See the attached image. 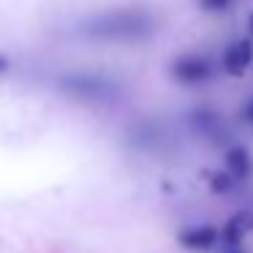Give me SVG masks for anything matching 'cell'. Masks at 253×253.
Wrapping results in <instances>:
<instances>
[{"instance_id":"6da1fadb","label":"cell","mask_w":253,"mask_h":253,"mask_svg":"<svg viewBox=\"0 0 253 253\" xmlns=\"http://www.w3.org/2000/svg\"><path fill=\"white\" fill-rule=\"evenodd\" d=\"M153 22L147 14L142 11H112V14H101V17L90 19L84 25V33L93 39H139L147 36Z\"/></svg>"},{"instance_id":"7a4b0ae2","label":"cell","mask_w":253,"mask_h":253,"mask_svg":"<svg viewBox=\"0 0 253 253\" xmlns=\"http://www.w3.org/2000/svg\"><path fill=\"white\" fill-rule=\"evenodd\" d=\"M171 74H174V79H180V82H204V79L210 77V63L204 60V57L199 55H185V57H177L174 66H171Z\"/></svg>"},{"instance_id":"3957f363","label":"cell","mask_w":253,"mask_h":253,"mask_svg":"<svg viewBox=\"0 0 253 253\" xmlns=\"http://www.w3.org/2000/svg\"><path fill=\"white\" fill-rule=\"evenodd\" d=\"M63 90L68 93H77V95H104L109 82L101 77H87V74H79V77H66L63 79Z\"/></svg>"},{"instance_id":"277c9868","label":"cell","mask_w":253,"mask_h":253,"mask_svg":"<svg viewBox=\"0 0 253 253\" xmlns=\"http://www.w3.org/2000/svg\"><path fill=\"white\" fill-rule=\"evenodd\" d=\"M251 60H253V46L248 44V41H237V44L226 52L223 66H226V71H229L231 77H242L245 68L251 66Z\"/></svg>"},{"instance_id":"5b68a950","label":"cell","mask_w":253,"mask_h":253,"mask_svg":"<svg viewBox=\"0 0 253 253\" xmlns=\"http://www.w3.org/2000/svg\"><path fill=\"white\" fill-rule=\"evenodd\" d=\"M248 231H253V215L237 212V215H231L229 223L223 226L220 237H223V242H226L229 248H237V245H240V240L248 234Z\"/></svg>"},{"instance_id":"8992f818","label":"cell","mask_w":253,"mask_h":253,"mask_svg":"<svg viewBox=\"0 0 253 253\" xmlns=\"http://www.w3.org/2000/svg\"><path fill=\"white\" fill-rule=\"evenodd\" d=\"M215 240H218V229H212V226H193V229H185L180 234V242L185 248H193V251L210 248Z\"/></svg>"},{"instance_id":"52a82bcc","label":"cell","mask_w":253,"mask_h":253,"mask_svg":"<svg viewBox=\"0 0 253 253\" xmlns=\"http://www.w3.org/2000/svg\"><path fill=\"white\" fill-rule=\"evenodd\" d=\"M226 166H229V174L237 177V180H245L253 171V161H251L245 147H231L226 153Z\"/></svg>"},{"instance_id":"ba28073f","label":"cell","mask_w":253,"mask_h":253,"mask_svg":"<svg viewBox=\"0 0 253 253\" xmlns=\"http://www.w3.org/2000/svg\"><path fill=\"white\" fill-rule=\"evenodd\" d=\"M212 191H215V193H226V191H231V174H223V171L212 174Z\"/></svg>"},{"instance_id":"9c48e42d","label":"cell","mask_w":253,"mask_h":253,"mask_svg":"<svg viewBox=\"0 0 253 253\" xmlns=\"http://www.w3.org/2000/svg\"><path fill=\"white\" fill-rule=\"evenodd\" d=\"M199 6L204 11H226L231 6V0H199Z\"/></svg>"},{"instance_id":"30bf717a","label":"cell","mask_w":253,"mask_h":253,"mask_svg":"<svg viewBox=\"0 0 253 253\" xmlns=\"http://www.w3.org/2000/svg\"><path fill=\"white\" fill-rule=\"evenodd\" d=\"M242 120L253 123V101H248V104H245V109H242Z\"/></svg>"},{"instance_id":"8fae6325","label":"cell","mask_w":253,"mask_h":253,"mask_svg":"<svg viewBox=\"0 0 253 253\" xmlns=\"http://www.w3.org/2000/svg\"><path fill=\"white\" fill-rule=\"evenodd\" d=\"M3 68H6V60H3V57H0V71H3Z\"/></svg>"},{"instance_id":"7c38bea8","label":"cell","mask_w":253,"mask_h":253,"mask_svg":"<svg viewBox=\"0 0 253 253\" xmlns=\"http://www.w3.org/2000/svg\"><path fill=\"white\" fill-rule=\"evenodd\" d=\"M251 30H253V14H251Z\"/></svg>"},{"instance_id":"4fadbf2b","label":"cell","mask_w":253,"mask_h":253,"mask_svg":"<svg viewBox=\"0 0 253 253\" xmlns=\"http://www.w3.org/2000/svg\"><path fill=\"white\" fill-rule=\"evenodd\" d=\"M231 253H242V251H237V248H234V251H231Z\"/></svg>"}]
</instances>
